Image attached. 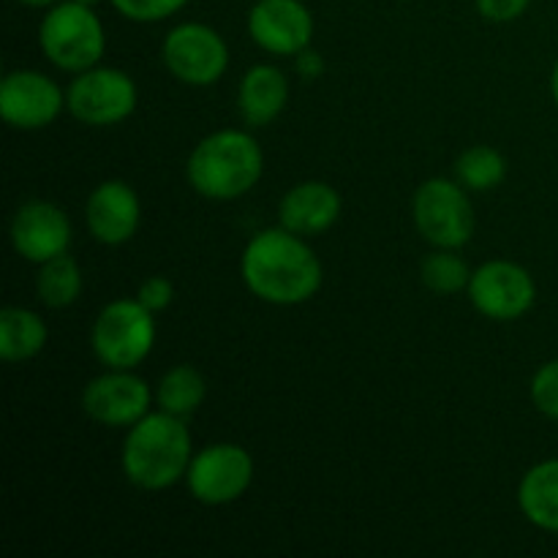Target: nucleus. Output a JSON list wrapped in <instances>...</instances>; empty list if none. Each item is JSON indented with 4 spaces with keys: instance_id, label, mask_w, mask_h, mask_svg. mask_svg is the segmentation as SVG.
Wrapping results in <instances>:
<instances>
[{
    "instance_id": "obj_3",
    "label": "nucleus",
    "mask_w": 558,
    "mask_h": 558,
    "mask_svg": "<svg viewBox=\"0 0 558 558\" xmlns=\"http://www.w3.org/2000/svg\"><path fill=\"white\" fill-rule=\"evenodd\" d=\"M265 174V153L254 134L221 129L194 145L185 161V180L199 196L232 202L251 194Z\"/></svg>"
},
{
    "instance_id": "obj_11",
    "label": "nucleus",
    "mask_w": 558,
    "mask_h": 558,
    "mask_svg": "<svg viewBox=\"0 0 558 558\" xmlns=\"http://www.w3.org/2000/svg\"><path fill=\"white\" fill-rule=\"evenodd\" d=\"M156 392L134 368H107L93 376L82 390V409L87 417L107 428H131L153 412Z\"/></svg>"
},
{
    "instance_id": "obj_31",
    "label": "nucleus",
    "mask_w": 558,
    "mask_h": 558,
    "mask_svg": "<svg viewBox=\"0 0 558 558\" xmlns=\"http://www.w3.org/2000/svg\"><path fill=\"white\" fill-rule=\"evenodd\" d=\"M80 3H87V5H98L101 0H80Z\"/></svg>"
},
{
    "instance_id": "obj_30",
    "label": "nucleus",
    "mask_w": 558,
    "mask_h": 558,
    "mask_svg": "<svg viewBox=\"0 0 558 558\" xmlns=\"http://www.w3.org/2000/svg\"><path fill=\"white\" fill-rule=\"evenodd\" d=\"M550 96H554V101L558 104V60H556L554 71H550Z\"/></svg>"
},
{
    "instance_id": "obj_26",
    "label": "nucleus",
    "mask_w": 558,
    "mask_h": 558,
    "mask_svg": "<svg viewBox=\"0 0 558 558\" xmlns=\"http://www.w3.org/2000/svg\"><path fill=\"white\" fill-rule=\"evenodd\" d=\"M136 300L153 314H161L174 303V283L167 276H147L136 289Z\"/></svg>"
},
{
    "instance_id": "obj_22",
    "label": "nucleus",
    "mask_w": 558,
    "mask_h": 558,
    "mask_svg": "<svg viewBox=\"0 0 558 558\" xmlns=\"http://www.w3.org/2000/svg\"><path fill=\"white\" fill-rule=\"evenodd\" d=\"M456 180L474 194L499 189L507 178V158L494 145H472L456 158Z\"/></svg>"
},
{
    "instance_id": "obj_13",
    "label": "nucleus",
    "mask_w": 558,
    "mask_h": 558,
    "mask_svg": "<svg viewBox=\"0 0 558 558\" xmlns=\"http://www.w3.org/2000/svg\"><path fill=\"white\" fill-rule=\"evenodd\" d=\"M11 248L31 265H44L54 256L69 254L74 229L60 205L47 199H31L16 207L9 223Z\"/></svg>"
},
{
    "instance_id": "obj_24",
    "label": "nucleus",
    "mask_w": 558,
    "mask_h": 558,
    "mask_svg": "<svg viewBox=\"0 0 558 558\" xmlns=\"http://www.w3.org/2000/svg\"><path fill=\"white\" fill-rule=\"evenodd\" d=\"M120 16L140 25H150V22H163L180 9L189 5V0H109Z\"/></svg>"
},
{
    "instance_id": "obj_27",
    "label": "nucleus",
    "mask_w": 558,
    "mask_h": 558,
    "mask_svg": "<svg viewBox=\"0 0 558 558\" xmlns=\"http://www.w3.org/2000/svg\"><path fill=\"white\" fill-rule=\"evenodd\" d=\"M480 16L488 22H515L526 14L532 0H474Z\"/></svg>"
},
{
    "instance_id": "obj_17",
    "label": "nucleus",
    "mask_w": 558,
    "mask_h": 558,
    "mask_svg": "<svg viewBox=\"0 0 558 558\" xmlns=\"http://www.w3.org/2000/svg\"><path fill=\"white\" fill-rule=\"evenodd\" d=\"M289 104V76L276 63H256L238 87V112L251 129L276 123Z\"/></svg>"
},
{
    "instance_id": "obj_20",
    "label": "nucleus",
    "mask_w": 558,
    "mask_h": 558,
    "mask_svg": "<svg viewBox=\"0 0 558 558\" xmlns=\"http://www.w3.org/2000/svg\"><path fill=\"white\" fill-rule=\"evenodd\" d=\"M207 398V381L194 365H172L156 385V407L189 420Z\"/></svg>"
},
{
    "instance_id": "obj_12",
    "label": "nucleus",
    "mask_w": 558,
    "mask_h": 558,
    "mask_svg": "<svg viewBox=\"0 0 558 558\" xmlns=\"http://www.w3.org/2000/svg\"><path fill=\"white\" fill-rule=\"evenodd\" d=\"M65 109V90L36 69L9 71L0 82V118L14 131H41Z\"/></svg>"
},
{
    "instance_id": "obj_7",
    "label": "nucleus",
    "mask_w": 558,
    "mask_h": 558,
    "mask_svg": "<svg viewBox=\"0 0 558 558\" xmlns=\"http://www.w3.org/2000/svg\"><path fill=\"white\" fill-rule=\"evenodd\" d=\"M140 87L134 76L114 65H93V69L74 74L65 87V109L74 120L90 129H109L120 125L136 112Z\"/></svg>"
},
{
    "instance_id": "obj_16",
    "label": "nucleus",
    "mask_w": 558,
    "mask_h": 558,
    "mask_svg": "<svg viewBox=\"0 0 558 558\" xmlns=\"http://www.w3.org/2000/svg\"><path fill=\"white\" fill-rule=\"evenodd\" d=\"M343 199L325 180H303L278 202V223L300 238H319L341 218Z\"/></svg>"
},
{
    "instance_id": "obj_9",
    "label": "nucleus",
    "mask_w": 558,
    "mask_h": 558,
    "mask_svg": "<svg viewBox=\"0 0 558 558\" xmlns=\"http://www.w3.org/2000/svg\"><path fill=\"white\" fill-rule=\"evenodd\" d=\"M161 60L169 74L189 87H210L227 74L229 44L205 22H180L163 36Z\"/></svg>"
},
{
    "instance_id": "obj_2",
    "label": "nucleus",
    "mask_w": 558,
    "mask_h": 558,
    "mask_svg": "<svg viewBox=\"0 0 558 558\" xmlns=\"http://www.w3.org/2000/svg\"><path fill=\"white\" fill-rule=\"evenodd\" d=\"M194 452L185 420L156 409L125 430L120 469L134 488L161 494L183 483Z\"/></svg>"
},
{
    "instance_id": "obj_6",
    "label": "nucleus",
    "mask_w": 558,
    "mask_h": 558,
    "mask_svg": "<svg viewBox=\"0 0 558 558\" xmlns=\"http://www.w3.org/2000/svg\"><path fill=\"white\" fill-rule=\"evenodd\" d=\"M412 221L434 248H463L474 238L477 216L469 189L450 178H428L412 196Z\"/></svg>"
},
{
    "instance_id": "obj_18",
    "label": "nucleus",
    "mask_w": 558,
    "mask_h": 558,
    "mask_svg": "<svg viewBox=\"0 0 558 558\" xmlns=\"http://www.w3.org/2000/svg\"><path fill=\"white\" fill-rule=\"evenodd\" d=\"M518 507L532 526L558 534V458L529 469L518 485Z\"/></svg>"
},
{
    "instance_id": "obj_10",
    "label": "nucleus",
    "mask_w": 558,
    "mask_h": 558,
    "mask_svg": "<svg viewBox=\"0 0 558 558\" xmlns=\"http://www.w3.org/2000/svg\"><path fill=\"white\" fill-rule=\"evenodd\" d=\"M466 294L474 311L485 319L515 322L534 308L537 283L532 272L518 262L488 259L477 270H472Z\"/></svg>"
},
{
    "instance_id": "obj_1",
    "label": "nucleus",
    "mask_w": 558,
    "mask_h": 558,
    "mask_svg": "<svg viewBox=\"0 0 558 558\" xmlns=\"http://www.w3.org/2000/svg\"><path fill=\"white\" fill-rule=\"evenodd\" d=\"M240 276L245 289L262 303L303 305L325 283L322 259L308 245V238L289 232L281 223L262 229L245 243L240 254Z\"/></svg>"
},
{
    "instance_id": "obj_21",
    "label": "nucleus",
    "mask_w": 558,
    "mask_h": 558,
    "mask_svg": "<svg viewBox=\"0 0 558 558\" xmlns=\"http://www.w3.org/2000/svg\"><path fill=\"white\" fill-rule=\"evenodd\" d=\"M85 276L74 256L63 254L38 265L36 272V298L47 308H71L82 298Z\"/></svg>"
},
{
    "instance_id": "obj_14",
    "label": "nucleus",
    "mask_w": 558,
    "mask_h": 558,
    "mask_svg": "<svg viewBox=\"0 0 558 558\" xmlns=\"http://www.w3.org/2000/svg\"><path fill=\"white\" fill-rule=\"evenodd\" d=\"M251 41L276 58H294L314 41V14L303 0H256L248 11Z\"/></svg>"
},
{
    "instance_id": "obj_29",
    "label": "nucleus",
    "mask_w": 558,
    "mask_h": 558,
    "mask_svg": "<svg viewBox=\"0 0 558 558\" xmlns=\"http://www.w3.org/2000/svg\"><path fill=\"white\" fill-rule=\"evenodd\" d=\"M22 5H31V9H49V5L60 3V0H16Z\"/></svg>"
},
{
    "instance_id": "obj_28",
    "label": "nucleus",
    "mask_w": 558,
    "mask_h": 558,
    "mask_svg": "<svg viewBox=\"0 0 558 558\" xmlns=\"http://www.w3.org/2000/svg\"><path fill=\"white\" fill-rule=\"evenodd\" d=\"M294 65H298V74L303 80H319L322 71H325V60L316 49H303L300 54H294Z\"/></svg>"
},
{
    "instance_id": "obj_23",
    "label": "nucleus",
    "mask_w": 558,
    "mask_h": 558,
    "mask_svg": "<svg viewBox=\"0 0 558 558\" xmlns=\"http://www.w3.org/2000/svg\"><path fill=\"white\" fill-rule=\"evenodd\" d=\"M420 278H423L425 289L436 294H458L466 292L469 281H472V267L458 256L452 248H434L420 265Z\"/></svg>"
},
{
    "instance_id": "obj_8",
    "label": "nucleus",
    "mask_w": 558,
    "mask_h": 558,
    "mask_svg": "<svg viewBox=\"0 0 558 558\" xmlns=\"http://www.w3.org/2000/svg\"><path fill=\"white\" fill-rule=\"evenodd\" d=\"M254 456L234 441H216L194 452L183 483L205 507H223L243 499L254 483Z\"/></svg>"
},
{
    "instance_id": "obj_15",
    "label": "nucleus",
    "mask_w": 558,
    "mask_h": 558,
    "mask_svg": "<svg viewBox=\"0 0 558 558\" xmlns=\"http://www.w3.org/2000/svg\"><path fill=\"white\" fill-rule=\"evenodd\" d=\"M142 221L140 194L125 180H104L85 202V223L101 245H123L136 234Z\"/></svg>"
},
{
    "instance_id": "obj_19",
    "label": "nucleus",
    "mask_w": 558,
    "mask_h": 558,
    "mask_svg": "<svg viewBox=\"0 0 558 558\" xmlns=\"http://www.w3.org/2000/svg\"><path fill=\"white\" fill-rule=\"evenodd\" d=\"M49 341V327L41 314L25 305H5L0 311V357L5 363H27L38 357Z\"/></svg>"
},
{
    "instance_id": "obj_5",
    "label": "nucleus",
    "mask_w": 558,
    "mask_h": 558,
    "mask_svg": "<svg viewBox=\"0 0 558 558\" xmlns=\"http://www.w3.org/2000/svg\"><path fill=\"white\" fill-rule=\"evenodd\" d=\"M156 314L136 298L104 305L90 327V349L104 368H136L156 347Z\"/></svg>"
},
{
    "instance_id": "obj_25",
    "label": "nucleus",
    "mask_w": 558,
    "mask_h": 558,
    "mask_svg": "<svg viewBox=\"0 0 558 558\" xmlns=\"http://www.w3.org/2000/svg\"><path fill=\"white\" fill-rule=\"evenodd\" d=\"M534 409L545 417L558 420V360L539 365L537 374L532 376V387H529Z\"/></svg>"
},
{
    "instance_id": "obj_4",
    "label": "nucleus",
    "mask_w": 558,
    "mask_h": 558,
    "mask_svg": "<svg viewBox=\"0 0 558 558\" xmlns=\"http://www.w3.org/2000/svg\"><path fill=\"white\" fill-rule=\"evenodd\" d=\"M38 47L49 63L69 74H80L101 63L107 52V31L96 14V5L80 0H60L49 5L38 25Z\"/></svg>"
}]
</instances>
